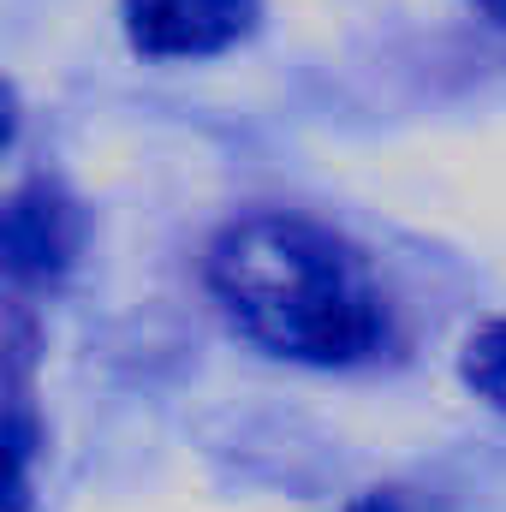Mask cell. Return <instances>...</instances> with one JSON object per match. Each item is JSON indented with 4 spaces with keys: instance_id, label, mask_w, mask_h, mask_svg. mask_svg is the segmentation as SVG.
I'll return each instance as SVG.
<instances>
[{
    "instance_id": "1",
    "label": "cell",
    "mask_w": 506,
    "mask_h": 512,
    "mask_svg": "<svg viewBox=\"0 0 506 512\" xmlns=\"http://www.w3.org/2000/svg\"><path fill=\"white\" fill-rule=\"evenodd\" d=\"M209 286L256 346L304 364H352L381 340L364 256L298 215H245L209 251Z\"/></svg>"
},
{
    "instance_id": "5",
    "label": "cell",
    "mask_w": 506,
    "mask_h": 512,
    "mask_svg": "<svg viewBox=\"0 0 506 512\" xmlns=\"http://www.w3.org/2000/svg\"><path fill=\"white\" fill-rule=\"evenodd\" d=\"M483 6H489V18H495V24H506V0H483Z\"/></svg>"
},
{
    "instance_id": "3",
    "label": "cell",
    "mask_w": 506,
    "mask_h": 512,
    "mask_svg": "<svg viewBox=\"0 0 506 512\" xmlns=\"http://www.w3.org/2000/svg\"><path fill=\"white\" fill-rule=\"evenodd\" d=\"M78 233H84L78 203L60 185L30 179L6 203V233H0L6 274L12 280H54V274H66V262L78 256Z\"/></svg>"
},
{
    "instance_id": "2",
    "label": "cell",
    "mask_w": 506,
    "mask_h": 512,
    "mask_svg": "<svg viewBox=\"0 0 506 512\" xmlns=\"http://www.w3.org/2000/svg\"><path fill=\"white\" fill-rule=\"evenodd\" d=\"M256 24V0H126L131 48L155 60L221 54Z\"/></svg>"
},
{
    "instance_id": "4",
    "label": "cell",
    "mask_w": 506,
    "mask_h": 512,
    "mask_svg": "<svg viewBox=\"0 0 506 512\" xmlns=\"http://www.w3.org/2000/svg\"><path fill=\"white\" fill-rule=\"evenodd\" d=\"M459 376L477 399H489L495 411H506V316L501 322H483L465 352H459Z\"/></svg>"
}]
</instances>
